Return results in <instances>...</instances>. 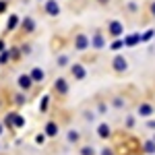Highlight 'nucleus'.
Segmentation results:
<instances>
[{"label": "nucleus", "mask_w": 155, "mask_h": 155, "mask_svg": "<svg viewBox=\"0 0 155 155\" xmlns=\"http://www.w3.org/2000/svg\"><path fill=\"white\" fill-rule=\"evenodd\" d=\"M77 137H79L77 132H71V134H68V139H71V141H77Z\"/></svg>", "instance_id": "16"}, {"label": "nucleus", "mask_w": 155, "mask_h": 155, "mask_svg": "<svg viewBox=\"0 0 155 155\" xmlns=\"http://www.w3.org/2000/svg\"><path fill=\"white\" fill-rule=\"evenodd\" d=\"M99 134H101V137H107V134H110V128H107L106 124H101V126H99Z\"/></svg>", "instance_id": "11"}, {"label": "nucleus", "mask_w": 155, "mask_h": 155, "mask_svg": "<svg viewBox=\"0 0 155 155\" xmlns=\"http://www.w3.org/2000/svg\"><path fill=\"white\" fill-rule=\"evenodd\" d=\"M85 48H87V37L79 35L77 37V50H85Z\"/></svg>", "instance_id": "4"}, {"label": "nucleus", "mask_w": 155, "mask_h": 155, "mask_svg": "<svg viewBox=\"0 0 155 155\" xmlns=\"http://www.w3.org/2000/svg\"><path fill=\"white\" fill-rule=\"evenodd\" d=\"M114 66H116V71H124V68H126V60L124 58H116L114 60Z\"/></svg>", "instance_id": "5"}, {"label": "nucleus", "mask_w": 155, "mask_h": 155, "mask_svg": "<svg viewBox=\"0 0 155 155\" xmlns=\"http://www.w3.org/2000/svg\"><path fill=\"white\" fill-rule=\"evenodd\" d=\"M153 15H155V4H153Z\"/></svg>", "instance_id": "18"}, {"label": "nucleus", "mask_w": 155, "mask_h": 155, "mask_svg": "<svg viewBox=\"0 0 155 155\" xmlns=\"http://www.w3.org/2000/svg\"><path fill=\"white\" fill-rule=\"evenodd\" d=\"M19 85H21V87H25V89H27V87H29V85H31V79H29V77H21V79H19Z\"/></svg>", "instance_id": "8"}, {"label": "nucleus", "mask_w": 155, "mask_h": 155, "mask_svg": "<svg viewBox=\"0 0 155 155\" xmlns=\"http://www.w3.org/2000/svg\"><path fill=\"white\" fill-rule=\"evenodd\" d=\"M48 134H56V124H48Z\"/></svg>", "instance_id": "13"}, {"label": "nucleus", "mask_w": 155, "mask_h": 155, "mask_svg": "<svg viewBox=\"0 0 155 155\" xmlns=\"http://www.w3.org/2000/svg\"><path fill=\"white\" fill-rule=\"evenodd\" d=\"M110 33H112V35H120V33H122V25H120L118 21H114V23L110 25Z\"/></svg>", "instance_id": "2"}, {"label": "nucleus", "mask_w": 155, "mask_h": 155, "mask_svg": "<svg viewBox=\"0 0 155 155\" xmlns=\"http://www.w3.org/2000/svg\"><path fill=\"white\" fill-rule=\"evenodd\" d=\"M72 74H74L77 79H83L85 77V68L81 66V64H74V66H72Z\"/></svg>", "instance_id": "3"}, {"label": "nucleus", "mask_w": 155, "mask_h": 155, "mask_svg": "<svg viewBox=\"0 0 155 155\" xmlns=\"http://www.w3.org/2000/svg\"><path fill=\"white\" fill-rule=\"evenodd\" d=\"M46 11H48L50 15H58V12H60V6H58V2H56V0H50L48 4H46Z\"/></svg>", "instance_id": "1"}, {"label": "nucleus", "mask_w": 155, "mask_h": 155, "mask_svg": "<svg viewBox=\"0 0 155 155\" xmlns=\"http://www.w3.org/2000/svg\"><path fill=\"white\" fill-rule=\"evenodd\" d=\"M0 50H2V41H0Z\"/></svg>", "instance_id": "19"}, {"label": "nucleus", "mask_w": 155, "mask_h": 155, "mask_svg": "<svg viewBox=\"0 0 155 155\" xmlns=\"http://www.w3.org/2000/svg\"><path fill=\"white\" fill-rule=\"evenodd\" d=\"M15 25H17V17H12V19H11V23H8V27H11V29H12Z\"/></svg>", "instance_id": "15"}, {"label": "nucleus", "mask_w": 155, "mask_h": 155, "mask_svg": "<svg viewBox=\"0 0 155 155\" xmlns=\"http://www.w3.org/2000/svg\"><path fill=\"white\" fill-rule=\"evenodd\" d=\"M31 79H35V81H41V79H44V71H41V68H35V71L31 72Z\"/></svg>", "instance_id": "6"}, {"label": "nucleus", "mask_w": 155, "mask_h": 155, "mask_svg": "<svg viewBox=\"0 0 155 155\" xmlns=\"http://www.w3.org/2000/svg\"><path fill=\"white\" fill-rule=\"evenodd\" d=\"M0 132H2V128H0Z\"/></svg>", "instance_id": "21"}, {"label": "nucleus", "mask_w": 155, "mask_h": 155, "mask_svg": "<svg viewBox=\"0 0 155 155\" xmlns=\"http://www.w3.org/2000/svg\"><path fill=\"white\" fill-rule=\"evenodd\" d=\"M139 112H141V116H149V114H151V106H141Z\"/></svg>", "instance_id": "10"}, {"label": "nucleus", "mask_w": 155, "mask_h": 155, "mask_svg": "<svg viewBox=\"0 0 155 155\" xmlns=\"http://www.w3.org/2000/svg\"><path fill=\"white\" fill-rule=\"evenodd\" d=\"M93 44H95V48H104V39H101V35H99V33L93 37Z\"/></svg>", "instance_id": "9"}, {"label": "nucleus", "mask_w": 155, "mask_h": 155, "mask_svg": "<svg viewBox=\"0 0 155 155\" xmlns=\"http://www.w3.org/2000/svg\"><path fill=\"white\" fill-rule=\"evenodd\" d=\"M139 39H141V35H132V37H128V39H126V44H128V46H132V44H137Z\"/></svg>", "instance_id": "12"}, {"label": "nucleus", "mask_w": 155, "mask_h": 155, "mask_svg": "<svg viewBox=\"0 0 155 155\" xmlns=\"http://www.w3.org/2000/svg\"><path fill=\"white\" fill-rule=\"evenodd\" d=\"M83 155H93V149H83Z\"/></svg>", "instance_id": "17"}, {"label": "nucleus", "mask_w": 155, "mask_h": 155, "mask_svg": "<svg viewBox=\"0 0 155 155\" xmlns=\"http://www.w3.org/2000/svg\"><path fill=\"white\" fill-rule=\"evenodd\" d=\"M56 89H58L60 93H66V83H64V79H58V83H56Z\"/></svg>", "instance_id": "7"}, {"label": "nucleus", "mask_w": 155, "mask_h": 155, "mask_svg": "<svg viewBox=\"0 0 155 155\" xmlns=\"http://www.w3.org/2000/svg\"><path fill=\"white\" fill-rule=\"evenodd\" d=\"M101 2H106V0H101Z\"/></svg>", "instance_id": "20"}, {"label": "nucleus", "mask_w": 155, "mask_h": 155, "mask_svg": "<svg viewBox=\"0 0 155 155\" xmlns=\"http://www.w3.org/2000/svg\"><path fill=\"white\" fill-rule=\"evenodd\" d=\"M25 27H27V29H33V21H31V19H27V21H25Z\"/></svg>", "instance_id": "14"}]
</instances>
